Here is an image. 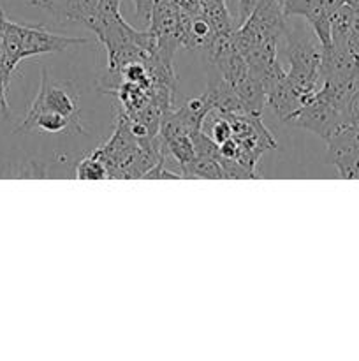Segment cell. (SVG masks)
Wrapping results in <instances>:
<instances>
[{
	"label": "cell",
	"instance_id": "obj_1",
	"mask_svg": "<svg viewBox=\"0 0 359 361\" xmlns=\"http://www.w3.org/2000/svg\"><path fill=\"white\" fill-rule=\"evenodd\" d=\"M0 35H2L4 48H6L7 66L11 71L18 67L23 59L42 53L63 51L69 46L84 44L87 39L65 37V35L53 34L42 25H20L7 20L2 11L0 18Z\"/></svg>",
	"mask_w": 359,
	"mask_h": 361
},
{
	"label": "cell",
	"instance_id": "obj_2",
	"mask_svg": "<svg viewBox=\"0 0 359 361\" xmlns=\"http://www.w3.org/2000/svg\"><path fill=\"white\" fill-rule=\"evenodd\" d=\"M287 35V56L291 69L287 71V80L305 104L320 90L324 83L322 76V46L315 44L308 37H294L291 32Z\"/></svg>",
	"mask_w": 359,
	"mask_h": 361
},
{
	"label": "cell",
	"instance_id": "obj_3",
	"mask_svg": "<svg viewBox=\"0 0 359 361\" xmlns=\"http://www.w3.org/2000/svg\"><path fill=\"white\" fill-rule=\"evenodd\" d=\"M28 111H56L80 122V99L69 85L49 80L48 71L42 69L41 87Z\"/></svg>",
	"mask_w": 359,
	"mask_h": 361
},
{
	"label": "cell",
	"instance_id": "obj_4",
	"mask_svg": "<svg viewBox=\"0 0 359 361\" xmlns=\"http://www.w3.org/2000/svg\"><path fill=\"white\" fill-rule=\"evenodd\" d=\"M327 143V155L341 178H359V127L344 126Z\"/></svg>",
	"mask_w": 359,
	"mask_h": 361
},
{
	"label": "cell",
	"instance_id": "obj_5",
	"mask_svg": "<svg viewBox=\"0 0 359 361\" xmlns=\"http://www.w3.org/2000/svg\"><path fill=\"white\" fill-rule=\"evenodd\" d=\"M285 16H303L312 27L320 46L331 44V18L322 0H278Z\"/></svg>",
	"mask_w": 359,
	"mask_h": 361
},
{
	"label": "cell",
	"instance_id": "obj_6",
	"mask_svg": "<svg viewBox=\"0 0 359 361\" xmlns=\"http://www.w3.org/2000/svg\"><path fill=\"white\" fill-rule=\"evenodd\" d=\"M28 130H41V133L48 134H58L65 133V130H77L83 133V127L80 122L69 118V116L62 115L56 111H28L23 122L16 127L14 133H28Z\"/></svg>",
	"mask_w": 359,
	"mask_h": 361
},
{
	"label": "cell",
	"instance_id": "obj_7",
	"mask_svg": "<svg viewBox=\"0 0 359 361\" xmlns=\"http://www.w3.org/2000/svg\"><path fill=\"white\" fill-rule=\"evenodd\" d=\"M204 95L210 101L211 108L217 113H243L250 111L245 102L238 97L231 85L222 78V80H211L208 83ZM253 113V111H252Z\"/></svg>",
	"mask_w": 359,
	"mask_h": 361
},
{
	"label": "cell",
	"instance_id": "obj_8",
	"mask_svg": "<svg viewBox=\"0 0 359 361\" xmlns=\"http://www.w3.org/2000/svg\"><path fill=\"white\" fill-rule=\"evenodd\" d=\"M180 173H182V178H224L218 159L204 157V155H196L192 162L182 166Z\"/></svg>",
	"mask_w": 359,
	"mask_h": 361
},
{
	"label": "cell",
	"instance_id": "obj_9",
	"mask_svg": "<svg viewBox=\"0 0 359 361\" xmlns=\"http://www.w3.org/2000/svg\"><path fill=\"white\" fill-rule=\"evenodd\" d=\"M76 178L77 180H106V178H109L108 166H106L104 157H102V154L99 152V148L77 162Z\"/></svg>",
	"mask_w": 359,
	"mask_h": 361
},
{
	"label": "cell",
	"instance_id": "obj_10",
	"mask_svg": "<svg viewBox=\"0 0 359 361\" xmlns=\"http://www.w3.org/2000/svg\"><path fill=\"white\" fill-rule=\"evenodd\" d=\"M215 113V118L213 123H211V129H210V137L215 141L217 145L224 143V141L231 140L232 137V126L229 122V118L225 115H220L217 111H211Z\"/></svg>",
	"mask_w": 359,
	"mask_h": 361
},
{
	"label": "cell",
	"instance_id": "obj_11",
	"mask_svg": "<svg viewBox=\"0 0 359 361\" xmlns=\"http://www.w3.org/2000/svg\"><path fill=\"white\" fill-rule=\"evenodd\" d=\"M347 123L359 127V76L352 83L351 97L347 102Z\"/></svg>",
	"mask_w": 359,
	"mask_h": 361
},
{
	"label": "cell",
	"instance_id": "obj_12",
	"mask_svg": "<svg viewBox=\"0 0 359 361\" xmlns=\"http://www.w3.org/2000/svg\"><path fill=\"white\" fill-rule=\"evenodd\" d=\"M257 2H259V0H238V18H236L238 27L248 20V16L253 13V9H256Z\"/></svg>",
	"mask_w": 359,
	"mask_h": 361
},
{
	"label": "cell",
	"instance_id": "obj_13",
	"mask_svg": "<svg viewBox=\"0 0 359 361\" xmlns=\"http://www.w3.org/2000/svg\"><path fill=\"white\" fill-rule=\"evenodd\" d=\"M136 4V13L141 20L148 21L150 23V18H151V11H153V4L155 0H134Z\"/></svg>",
	"mask_w": 359,
	"mask_h": 361
},
{
	"label": "cell",
	"instance_id": "obj_14",
	"mask_svg": "<svg viewBox=\"0 0 359 361\" xmlns=\"http://www.w3.org/2000/svg\"><path fill=\"white\" fill-rule=\"evenodd\" d=\"M347 4L355 11V13H359V0H347Z\"/></svg>",
	"mask_w": 359,
	"mask_h": 361
},
{
	"label": "cell",
	"instance_id": "obj_15",
	"mask_svg": "<svg viewBox=\"0 0 359 361\" xmlns=\"http://www.w3.org/2000/svg\"><path fill=\"white\" fill-rule=\"evenodd\" d=\"M178 2H180V0H178Z\"/></svg>",
	"mask_w": 359,
	"mask_h": 361
}]
</instances>
